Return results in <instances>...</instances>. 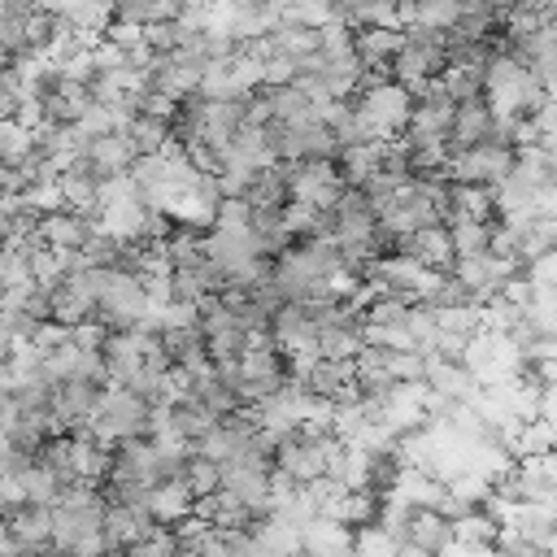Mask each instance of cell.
<instances>
[{
    "mask_svg": "<svg viewBox=\"0 0 557 557\" xmlns=\"http://www.w3.org/2000/svg\"><path fill=\"white\" fill-rule=\"evenodd\" d=\"M344 178L331 165V157H313V161H292L287 174V200L309 205V209H331V200L339 196Z\"/></svg>",
    "mask_w": 557,
    "mask_h": 557,
    "instance_id": "9",
    "label": "cell"
},
{
    "mask_svg": "<svg viewBox=\"0 0 557 557\" xmlns=\"http://www.w3.org/2000/svg\"><path fill=\"white\" fill-rule=\"evenodd\" d=\"M265 109H270V122H300V117H313L309 96H305L296 83L270 87V91H265Z\"/></svg>",
    "mask_w": 557,
    "mask_h": 557,
    "instance_id": "29",
    "label": "cell"
},
{
    "mask_svg": "<svg viewBox=\"0 0 557 557\" xmlns=\"http://www.w3.org/2000/svg\"><path fill=\"white\" fill-rule=\"evenodd\" d=\"M96 396H100V383H87V379H65L52 387L48 396V413L57 418L61 431H74V426H87L91 409H96Z\"/></svg>",
    "mask_w": 557,
    "mask_h": 557,
    "instance_id": "12",
    "label": "cell"
},
{
    "mask_svg": "<svg viewBox=\"0 0 557 557\" xmlns=\"http://www.w3.org/2000/svg\"><path fill=\"white\" fill-rule=\"evenodd\" d=\"M431 313H435V331H448V335H461V339H470L483 326V305L479 300L444 305V309H431Z\"/></svg>",
    "mask_w": 557,
    "mask_h": 557,
    "instance_id": "30",
    "label": "cell"
},
{
    "mask_svg": "<svg viewBox=\"0 0 557 557\" xmlns=\"http://www.w3.org/2000/svg\"><path fill=\"white\" fill-rule=\"evenodd\" d=\"M144 309H148V296H144V287H139V274L113 270V274H109V287L100 292V300H96V309H91V318H96L104 331H131V326L144 318Z\"/></svg>",
    "mask_w": 557,
    "mask_h": 557,
    "instance_id": "7",
    "label": "cell"
},
{
    "mask_svg": "<svg viewBox=\"0 0 557 557\" xmlns=\"http://www.w3.org/2000/svg\"><path fill=\"white\" fill-rule=\"evenodd\" d=\"M487 235H492V222H474V218H453V222H448V244H453V257L487 252Z\"/></svg>",
    "mask_w": 557,
    "mask_h": 557,
    "instance_id": "31",
    "label": "cell"
},
{
    "mask_svg": "<svg viewBox=\"0 0 557 557\" xmlns=\"http://www.w3.org/2000/svg\"><path fill=\"white\" fill-rule=\"evenodd\" d=\"M518 265L522 261H513V257H496V252H470V257H453V278L474 296V300H487V296H496L500 292V283L505 278H513L518 274Z\"/></svg>",
    "mask_w": 557,
    "mask_h": 557,
    "instance_id": "10",
    "label": "cell"
},
{
    "mask_svg": "<svg viewBox=\"0 0 557 557\" xmlns=\"http://www.w3.org/2000/svg\"><path fill=\"white\" fill-rule=\"evenodd\" d=\"M17 483H22V496H26L30 505H48V509L57 505V496H61V487H65V483H61L44 461H35V457L17 470Z\"/></svg>",
    "mask_w": 557,
    "mask_h": 557,
    "instance_id": "27",
    "label": "cell"
},
{
    "mask_svg": "<svg viewBox=\"0 0 557 557\" xmlns=\"http://www.w3.org/2000/svg\"><path fill=\"white\" fill-rule=\"evenodd\" d=\"M17 344V326H13V318H9V309H0V361L9 357V348Z\"/></svg>",
    "mask_w": 557,
    "mask_h": 557,
    "instance_id": "35",
    "label": "cell"
},
{
    "mask_svg": "<svg viewBox=\"0 0 557 557\" xmlns=\"http://www.w3.org/2000/svg\"><path fill=\"white\" fill-rule=\"evenodd\" d=\"M400 257H413L431 270H448L453 265V244H448V226L444 222H431V226H418L409 235H396L392 239Z\"/></svg>",
    "mask_w": 557,
    "mask_h": 557,
    "instance_id": "15",
    "label": "cell"
},
{
    "mask_svg": "<svg viewBox=\"0 0 557 557\" xmlns=\"http://www.w3.org/2000/svg\"><path fill=\"white\" fill-rule=\"evenodd\" d=\"M396 557H435V553H426V548H418V544L400 540V544H396Z\"/></svg>",
    "mask_w": 557,
    "mask_h": 557,
    "instance_id": "36",
    "label": "cell"
},
{
    "mask_svg": "<svg viewBox=\"0 0 557 557\" xmlns=\"http://www.w3.org/2000/svg\"><path fill=\"white\" fill-rule=\"evenodd\" d=\"M135 157H139V152H135V144H131L122 131H104V135L87 139V148H83V165H87L96 178H104V174H126V165H131Z\"/></svg>",
    "mask_w": 557,
    "mask_h": 557,
    "instance_id": "16",
    "label": "cell"
},
{
    "mask_svg": "<svg viewBox=\"0 0 557 557\" xmlns=\"http://www.w3.org/2000/svg\"><path fill=\"white\" fill-rule=\"evenodd\" d=\"M335 4H339V0H335Z\"/></svg>",
    "mask_w": 557,
    "mask_h": 557,
    "instance_id": "37",
    "label": "cell"
},
{
    "mask_svg": "<svg viewBox=\"0 0 557 557\" xmlns=\"http://www.w3.org/2000/svg\"><path fill=\"white\" fill-rule=\"evenodd\" d=\"M492 109L479 100V96H470V100H457L453 104V122H448V157L453 152H461V148H474V144H483V139H492Z\"/></svg>",
    "mask_w": 557,
    "mask_h": 557,
    "instance_id": "13",
    "label": "cell"
},
{
    "mask_svg": "<svg viewBox=\"0 0 557 557\" xmlns=\"http://www.w3.org/2000/svg\"><path fill=\"white\" fill-rule=\"evenodd\" d=\"M509 170H513V148L500 144V139H483V144H474V148L453 152L448 165H444V178H448V183H479V187H492V183H500Z\"/></svg>",
    "mask_w": 557,
    "mask_h": 557,
    "instance_id": "6",
    "label": "cell"
},
{
    "mask_svg": "<svg viewBox=\"0 0 557 557\" xmlns=\"http://www.w3.org/2000/svg\"><path fill=\"white\" fill-rule=\"evenodd\" d=\"M104 483H157V453H152V444L139 440V435L117 440V453L109 457Z\"/></svg>",
    "mask_w": 557,
    "mask_h": 557,
    "instance_id": "14",
    "label": "cell"
},
{
    "mask_svg": "<svg viewBox=\"0 0 557 557\" xmlns=\"http://www.w3.org/2000/svg\"><path fill=\"white\" fill-rule=\"evenodd\" d=\"M300 557H352V527L318 513L300 527Z\"/></svg>",
    "mask_w": 557,
    "mask_h": 557,
    "instance_id": "17",
    "label": "cell"
},
{
    "mask_svg": "<svg viewBox=\"0 0 557 557\" xmlns=\"http://www.w3.org/2000/svg\"><path fill=\"white\" fill-rule=\"evenodd\" d=\"M383 366L396 383H422V370H426V357L413 352V348H383Z\"/></svg>",
    "mask_w": 557,
    "mask_h": 557,
    "instance_id": "33",
    "label": "cell"
},
{
    "mask_svg": "<svg viewBox=\"0 0 557 557\" xmlns=\"http://www.w3.org/2000/svg\"><path fill=\"white\" fill-rule=\"evenodd\" d=\"M270 344H278L287 357H318V322L309 313V305H296V300H283L274 305L270 313Z\"/></svg>",
    "mask_w": 557,
    "mask_h": 557,
    "instance_id": "11",
    "label": "cell"
},
{
    "mask_svg": "<svg viewBox=\"0 0 557 557\" xmlns=\"http://www.w3.org/2000/svg\"><path fill=\"white\" fill-rule=\"evenodd\" d=\"M231 387H235V396L248 400V405H257L261 396H270V392L283 387V366H278V352L270 348V339L248 344V348L239 352L235 374H231Z\"/></svg>",
    "mask_w": 557,
    "mask_h": 557,
    "instance_id": "8",
    "label": "cell"
},
{
    "mask_svg": "<svg viewBox=\"0 0 557 557\" xmlns=\"http://www.w3.org/2000/svg\"><path fill=\"white\" fill-rule=\"evenodd\" d=\"M91 231H96V226H91L87 218L70 213V209H52V213H39V239H44L48 248H83Z\"/></svg>",
    "mask_w": 557,
    "mask_h": 557,
    "instance_id": "23",
    "label": "cell"
},
{
    "mask_svg": "<svg viewBox=\"0 0 557 557\" xmlns=\"http://www.w3.org/2000/svg\"><path fill=\"white\" fill-rule=\"evenodd\" d=\"M492 213V187H479V183H448V209L444 218H474V222H487Z\"/></svg>",
    "mask_w": 557,
    "mask_h": 557,
    "instance_id": "25",
    "label": "cell"
},
{
    "mask_svg": "<svg viewBox=\"0 0 557 557\" xmlns=\"http://www.w3.org/2000/svg\"><path fill=\"white\" fill-rule=\"evenodd\" d=\"M122 135L135 144V152H161L165 139H174V122L170 117H152V113H131Z\"/></svg>",
    "mask_w": 557,
    "mask_h": 557,
    "instance_id": "26",
    "label": "cell"
},
{
    "mask_svg": "<svg viewBox=\"0 0 557 557\" xmlns=\"http://www.w3.org/2000/svg\"><path fill=\"white\" fill-rule=\"evenodd\" d=\"M405 540L418 544V548H426V553H440V548L453 540V522H448L440 509H409Z\"/></svg>",
    "mask_w": 557,
    "mask_h": 557,
    "instance_id": "24",
    "label": "cell"
},
{
    "mask_svg": "<svg viewBox=\"0 0 557 557\" xmlns=\"http://www.w3.org/2000/svg\"><path fill=\"white\" fill-rule=\"evenodd\" d=\"M400 44H405V30H387V26H361L352 35V52L366 70H387V61L396 57Z\"/></svg>",
    "mask_w": 557,
    "mask_h": 557,
    "instance_id": "22",
    "label": "cell"
},
{
    "mask_svg": "<svg viewBox=\"0 0 557 557\" xmlns=\"http://www.w3.org/2000/svg\"><path fill=\"white\" fill-rule=\"evenodd\" d=\"M248 535H252L257 557H300V531L292 522L274 518V513H265L261 522H252Z\"/></svg>",
    "mask_w": 557,
    "mask_h": 557,
    "instance_id": "20",
    "label": "cell"
},
{
    "mask_svg": "<svg viewBox=\"0 0 557 557\" xmlns=\"http://www.w3.org/2000/svg\"><path fill=\"white\" fill-rule=\"evenodd\" d=\"M422 383H426L435 396H444V400H470V396L479 392L474 374H470L461 361H448V357H435V352H426Z\"/></svg>",
    "mask_w": 557,
    "mask_h": 557,
    "instance_id": "18",
    "label": "cell"
},
{
    "mask_svg": "<svg viewBox=\"0 0 557 557\" xmlns=\"http://www.w3.org/2000/svg\"><path fill=\"white\" fill-rule=\"evenodd\" d=\"M178 479L187 483V492H191V496H209V492H218V461L187 453V461H183V474H178Z\"/></svg>",
    "mask_w": 557,
    "mask_h": 557,
    "instance_id": "34",
    "label": "cell"
},
{
    "mask_svg": "<svg viewBox=\"0 0 557 557\" xmlns=\"http://www.w3.org/2000/svg\"><path fill=\"white\" fill-rule=\"evenodd\" d=\"M387 144L392 139H361V144H344L339 148V178L348 183V187H361L379 165H383V152H387Z\"/></svg>",
    "mask_w": 557,
    "mask_h": 557,
    "instance_id": "21",
    "label": "cell"
},
{
    "mask_svg": "<svg viewBox=\"0 0 557 557\" xmlns=\"http://www.w3.org/2000/svg\"><path fill=\"white\" fill-rule=\"evenodd\" d=\"M191 505H196V496L187 492L183 479H157L148 487V518L157 527H178L191 513Z\"/></svg>",
    "mask_w": 557,
    "mask_h": 557,
    "instance_id": "19",
    "label": "cell"
},
{
    "mask_svg": "<svg viewBox=\"0 0 557 557\" xmlns=\"http://www.w3.org/2000/svg\"><path fill=\"white\" fill-rule=\"evenodd\" d=\"M461 366L474 374L479 387H492V383L513 379V374L522 370V357H518V348H513V339H509L505 331L479 326V331L466 339V348H461Z\"/></svg>",
    "mask_w": 557,
    "mask_h": 557,
    "instance_id": "4",
    "label": "cell"
},
{
    "mask_svg": "<svg viewBox=\"0 0 557 557\" xmlns=\"http://www.w3.org/2000/svg\"><path fill=\"white\" fill-rule=\"evenodd\" d=\"M65 22L74 26V30H87V35H100L109 22H113V4L109 0H78L70 13H65Z\"/></svg>",
    "mask_w": 557,
    "mask_h": 557,
    "instance_id": "32",
    "label": "cell"
},
{
    "mask_svg": "<svg viewBox=\"0 0 557 557\" xmlns=\"http://www.w3.org/2000/svg\"><path fill=\"white\" fill-rule=\"evenodd\" d=\"M144 426H148V405H144L135 392H126V387H117V383L100 387L96 409H91V418H87V431H91L100 444H117V440L144 435Z\"/></svg>",
    "mask_w": 557,
    "mask_h": 557,
    "instance_id": "3",
    "label": "cell"
},
{
    "mask_svg": "<svg viewBox=\"0 0 557 557\" xmlns=\"http://www.w3.org/2000/svg\"><path fill=\"white\" fill-rule=\"evenodd\" d=\"M483 91L492 117H527L548 100V87L513 52H496L483 61Z\"/></svg>",
    "mask_w": 557,
    "mask_h": 557,
    "instance_id": "1",
    "label": "cell"
},
{
    "mask_svg": "<svg viewBox=\"0 0 557 557\" xmlns=\"http://www.w3.org/2000/svg\"><path fill=\"white\" fill-rule=\"evenodd\" d=\"M409 109H413V96L396 78H379V74L361 83V96L352 104L366 139H396L409 122Z\"/></svg>",
    "mask_w": 557,
    "mask_h": 557,
    "instance_id": "2",
    "label": "cell"
},
{
    "mask_svg": "<svg viewBox=\"0 0 557 557\" xmlns=\"http://www.w3.org/2000/svg\"><path fill=\"white\" fill-rule=\"evenodd\" d=\"M331 218V239L335 244H361V248H374L379 252V222H374V205L366 200L361 187H339V196L331 200L326 209Z\"/></svg>",
    "mask_w": 557,
    "mask_h": 557,
    "instance_id": "5",
    "label": "cell"
},
{
    "mask_svg": "<svg viewBox=\"0 0 557 557\" xmlns=\"http://www.w3.org/2000/svg\"><path fill=\"white\" fill-rule=\"evenodd\" d=\"M165 409H170V426H174V431H178L187 444H191V440H200V435H205V431L218 422V418H213L205 405H196L191 396H178V400H170Z\"/></svg>",
    "mask_w": 557,
    "mask_h": 557,
    "instance_id": "28",
    "label": "cell"
}]
</instances>
